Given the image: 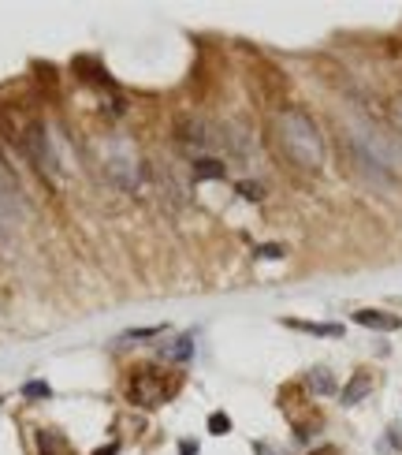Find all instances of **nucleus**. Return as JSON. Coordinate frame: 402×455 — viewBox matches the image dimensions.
Returning a JSON list of instances; mask_svg holds the SVG:
<instances>
[{
    "label": "nucleus",
    "mask_w": 402,
    "mask_h": 455,
    "mask_svg": "<svg viewBox=\"0 0 402 455\" xmlns=\"http://www.w3.org/2000/svg\"><path fill=\"white\" fill-rule=\"evenodd\" d=\"M115 451H120V444H105V448H97L93 455H115Z\"/></svg>",
    "instance_id": "9"
},
{
    "label": "nucleus",
    "mask_w": 402,
    "mask_h": 455,
    "mask_svg": "<svg viewBox=\"0 0 402 455\" xmlns=\"http://www.w3.org/2000/svg\"><path fill=\"white\" fill-rule=\"evenodd\" d=\"M395 123H398V127H402V101H398V105H395Z\"/></svg>",
    "instance_id": "11"
},
{
    "label": "nucleus",
    "mask_w": 402,
    "mask_h": 455,
    "mask_svg": "<svg viewBox=\"0 0 402 455\" xmlns=\"http://www.w3.org/2000/svg\"><path fill=\"white\" fill-rule=\"evenodd\" d=\"M279 138H283V150L291 153L294 165L316 172L324 165V142H321V131L313 127V120L306 116L302 108H287L279 116Z\"/></svg>",
    "instance_id": "1"
},
{
    "label": "nucleus",
    "mask_w": 402,
    "mask_h": 455,
    "mask_svg": "<svg viewBox=\"0 0 402 455\" xmlns=\"http://www.w3.org/2000/svg\"><path fill=\"white\" fill-rule=\"evenodd\" d=\"M239 190H242V194H249V198H257V194H261V190H257V187H254V183H242V187H239Z\"/></svg>",
    "instance_id": "10"
},
{
    "label": "nucleus",
    "mask_w": 402,
    "mask_h": 455,
    "mask_svg": "<svg viewBox=\"0 0 402 455\" xmlns=\"http://www.w3.org/2000/svg\"><path fill=\"white\" fill-rule=\"evenodd\" d=\"M287 324H294L302 332H313V336H339L343 332L339 324H306V321H287Z\"/></svg>",
    "instance_id": "6"
},
{
    "label": "nucleus",
    "mask_w": 402,
    "mask_h": 455,
    "mask_svg": "<svg viewBox=\"0 0 402 455\" xmlns=\"http://www.w3.org/2000/svg\"><path fill=\"white\" fill-rule=\"evenodd\" d=\"M368 388H373V377H368V373H358V377L346 384V392H343V403H346V407H354L358 399H365V396H368Z\"/></svg>",
    "instance_id": "3"
},
{
    "label": "nucleus",
    "mask_w": 402,
    "mask_h": 455,
    "mask_svg": "<svg viewBox=\"0 0 402 455\" xmlns=\"http://www.w3.org/2000/svg\"><path fill=\"white\" fill-rule=\"evenodd\" d=\"M0 235H4V224H0Z\"/></svg>",
    "instance_id": "12"
},
{
    "label": "nucleus",
    "mask_w": 402,
    "mask_h": 455,
    "mask_svg": "<svg viewBox=\"0 0 402 455\" xmlns=\"http://www.w3.org/2000/svg\"><path fill=\"white\" fill-rule=\"evenodd\" d=\"M227 429H231L227 414H212V418H209V433H227Z\"/></svg>",
    "instance_id": "8"
},
{
    "label": "nucleus",
    "mask_w": 402,
    "mask_h": 455,
    "mask_svg": "<svg viewBox=\"0 0 402 455\" xmlns=\"http://www.w3.org/2000/svg\"><path fill=\"white\" fill-rule=\"evenodd\" d=\"M257 257H264V262H276V257H283V247H279V242H264V247H257Z\"/></svg>",
    "instance_id": "7"
},
{
    "label": "nucleus",
    "mask_w": 402,
    "mask_h": 455,
    "mask_svg": "<svg viewBox=\"0 0 402 455\" xmlns=\"http://www.w3.org/2000/svg\"><path fill=\"white\" fill-rule=\"evenodd\" d=\"M194 172H197V180H224V165H220V160H212V157L197 160Z\"/></svg>",
    "instance_id": "5"
},
{
    "label": "nucleus",
    "mask_w": 402,
    "mask_h": 455,
    "mask_svg": "<svg viewBox=\"0 0 402 455\" xmlns=\"http://www.w3.org/2000/svg\"><path fill=\"white\" fill-rule=\"evenodd\" d=\"M354 324H361V329H376V332H395V329H402V317L383 314V310H354Z\"/></svg>",
    "instance_id": "2"
},
{
    "label": "nucleus",
    "mask_w": 402,
    "mask_h": 455,
    "mask_svg": "<svg viewBox=\"0 0 402 455\" xmlns=\"http://www.w3.org/2000/svg\"><path fill=\"white\" fill-rule=\"evenodd\" d=\"M309 388H313L316 396H331V392H335V381H331V373H328L324 366H321V369H313V373H309Z\"/></svg>",
    "instance_id": "4"
}]
</instances>
